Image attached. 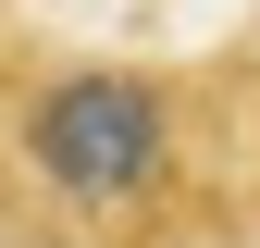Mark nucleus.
<instances>
[{"instance_id": "f257e3e1", "label": "nucleus", "mask_w": 260, "mask_h": 248, "mask_svg": "<svg viewBox=\"0 0 260 248\" xmlns=\"http://www.w3.org/2000/svg\"><path fill=\"white\" fill-rule=\"evenodd\" d=\"M199 224L211 124L186 75L0 38V248H186Z\"/></svg>"}]
</instances>
